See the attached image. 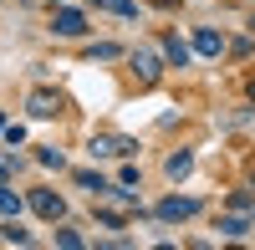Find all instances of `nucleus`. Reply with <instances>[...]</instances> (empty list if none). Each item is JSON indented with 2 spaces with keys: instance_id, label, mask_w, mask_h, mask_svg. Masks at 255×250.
I'll list each match as a JSON object with an SVG mask.
<instances>
[{
  "instance_id": "1a4fd4ad",
  "label": "nucleus",
  "mask_w": 255,
  "mask_h": 250,
  "mask_svg": "<svg viewBox=\"0 0 255 250\" xmlns=\"http://www.w3.org/2000/svg\"><path fill=\"white\" fill-rule=\"evenodd\" d=\"M245 230H250V220H245V215H230V220H220V235H230V240H240Z\"/></svg>"
},
{
  "instance_id": "dca6fc26",
  "label": "nucleus",
  "mask_w": 255,
  "mask_h": 250,
  "mask_svg": "<svg viewBox=\"0 0 255 250\" xmlns=\"http://www.w3.org/2000/svg\"><path fill=\"white\" fill-rule=\"evenodd\" d=\"M113 56H123L118 46H92V61H113Z\"/></svg>"
},
{
  "instance_id": "a211bd4d",
  "label": "nucleus",
  "mask_w": 255,
  "mask_h": 250,
  "mask_svg": "<svg viewBox=\"0 0 255 250\" xmlns=\"http://www.w3.org/2000/svg\"><path fill=\"white\" fill-rule=\"evenodd\" d=\"M250 31H255V20H250Z\"/></svg>"
},
{
  "instance_id": "f03ea898",
  "label": "nucleus",
  "mask_w": 255,
  "mask_h": 250,
  "mask_svg": "<svg viewBox=\"0 0 255 250\" xmlns=\"http://www.w3.org/2000/svg\"><path fill=\"white\" fill-rule=\"evenodd\" d=\"M51 31L56 36H82V31H87V15H82V10H56Z\"/></svg>"
},
{
  "instance_id": "7ed1b4c3",
  "label": "nucleus",
  "mask_w": 255,
  "mask_h": 250,
  "mask_svg": "<svg viewBox=\"0 0 255 250\" xmlns=\"http://www.w3.org/2000/svg\"><path fill=\"white\" fill-rule=\"evenodd\" d=\"M189 215H199V199H163L158 204V220H189Z\"/></svg>"
},
{
  "instance_id": "0eeeda50",
  "label": "nucleus",
  "mask_w": 255,
  "mask_h": 250,
  "mask_svg": "<svg viewBox=\"0 0 255 250\" xmlns=\"http://www.w3.org/2000/svg\"><path fill=\"white\" fill-rule=\"evenodd\" d=\"M56 108H61V102H56L51 92H31V118H51Z\"/></svg>"
},
{
  "instance_id": "39448f33",
  "label": "nucleus",
  "mask_w": 255,
  "mask_h": 250,
  "mask_svg": "<svg viewBox=\"0 0 255 250\" xmlns=\"http://www.w3.org/2000/svg\"><path fill=\"white\" fill-rule=\"evenodd\" d=\"M194 51H199V56H220V51H225V41L204 26V31H194Z\"/></svg>"
},
{
  "instance_id": "6e6552de",
  "label": "nucleus",
  "mask_w": 255,
  "mask_h": 250,
  "mask_svg": "<svg viewBox=\"0 0 255 250\" xmlns=\"http://www.w3.org/2000/svg\"><path fill=\"white\" fill-rule=\"evenodd\" d=\"M163 56L174 61V67H184V61H189V46H184L179 36H163Z\"/></svg>"
},
{
  "instance_id": "20e7f679",
  "label": "nucleus",
  "mask_w": 255,
  "mask_h": 250,
  "mask_svg": "<svg viewBox=\"0 0 255 250\" xmlns=\"http://www.w3.org/2000/svg\"><path fill=\"white\" fill-rule=\"evenodd\" d=\"M113 153H133L128 138H92V158H113Z\"/></svg>"
},
{
  "instance_id": "f257e3e1",
  "label": "nucleus",
  "mask_w": 255,
  "mask_h": 250,
  "mask_svg": "<svg viewBox=\"0 0 255 250\" xmlns=\"http://www.w3.org/2000/svg\"><path fill=\"white\" fill-rule=\"evenodd\" d=\"M31 210H36L41 220H61V215H67V204H61L51 189H36V194H31Z\"/></svg>"
},
{
  "instance_id": "f3484780",
  "label": "nucleus",
  "mask_w": 255,
  "mask_h": 250,
  "mask_svg": "<svg viewBox=\"0 0 255 250\" xmlns=\"http://www.w3.org/2000/svg\"><path fill=\"white\" fill-rule=\"evenodd\" d=\"M0 179H5V163H0Z\"/></svg>"
},
{
  "instance_id": "2eb2a0df",
  "label": "nucleus",
  "mask_w": 255,
  "mask_h": 250,
  "mask_svg": "<svg viewBox=\"0 0 255 250\" xmlns=\"http://www.w3.org/2000/svg\"><path fill=\"white\" fill-rule=\"evenodd\" d=\"M235 210H255V194L250 189H235Z\"/></svg>"
},
{
  "instance_id": "ddd939ff",
  "label": "nucleus",
  "mask_w": 255,
  "mask_h": 250,
  "mask_svg": "<svg viewBox=\"0 0 255 250\" xmlns=\"http://www.w3.org/2000/svg\"><path fill=\"white\" fill-rule=\"evenodd\" d=\"M0 235H5L10 245H26V230H20V225H15V220H10V225H5V230H0Z\"/></svg>"
},
{
  "instance_id": "4468645a",
  "label": "nucleus",
  "mask_w": 255,
  "mask_h": 250,
  "mask_svg": "<svg viewBox=\"0 0 255 250\" xmlns=\"http://www.w3.org/2000/svg\"><path fill=\"white\" fill-rule=\"evenodd\" d=\"M36 158H41V163H46V169H61V153H56V148H41Z\"/></svg>"
},
{
  "instance_id": "f8f14e48",
  "label": "nucleus",
  "mask_w": 255,
  "mask_h": 250,
  "mask_svg": "<svg viewBox=\"0 0 255 250\" xmlns=\"http://www.w3.org/2000/svg\"><path fill=\"white\" fill-rule=\"evenodd\" d=\"M0 215H10V220H15V215H20V199H15V194H10V189H0Z\"/></svg>"
},
{
  "instance_id": "9d476101",
  "label": "nucleus",
  "mask_w": 255,
  "mask_h": 250,
  "mask_svg": "<svg viewBox=\"0 0 255 250\" xmlns=\"http://www.w3.org/2000/svg\"><path fill=\"white\" fill-rule=\"evenodd\" d=\"M189 169H194V158H189V153H174V158H168V179H184Z\"/></svg>"
},
{
  "instance_id": "9b49d317",
  "label": "nucleus",
  "mask_w": 255,
  "mask_h": 250,
  "mask_svg": "<svg viewBox=\"0 0 255 250\" xmlns=\"http://www.w3.org/2000/svg\"><path fill=\"white\" fill-rule=\"evenodd\" d=\"M77 184L92 189V194H108V179H102V174H77Z\"/></svg>"
},
{
  "instance_id": "423d86ee",
  "label": "nucleus",
  "mask_w": 255,
  "mask_h": 250,
  "mask_svg": "<svg viewBox=\"0 0 255 250\" xmlns=\"http://www.w3.org/2000/svg\"><path fill=\"white\" fill-rule=\"evenodd\" d=\"M133 72H138L143 82H153V77H158V56H153V51H133Z\"/></svg>"
}]
</instances>
